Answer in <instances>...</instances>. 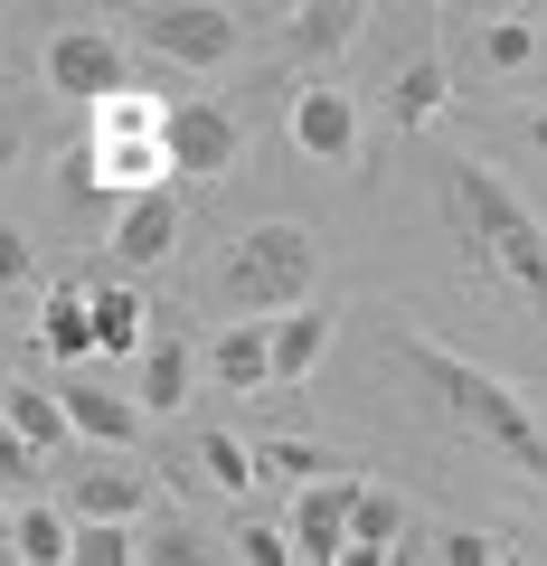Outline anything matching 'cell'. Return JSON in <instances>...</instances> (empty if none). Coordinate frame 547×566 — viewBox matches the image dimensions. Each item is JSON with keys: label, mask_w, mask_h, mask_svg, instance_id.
Returning a JSON list of instances; mask_svg holds the SVG:
<instances>
[{"label": "cell", "mask_w": 547, "mask_h": 566, "mask_svg": "<svg viewBox=\"0 0 547 566\" xmlns=\"http://www.w3.org/2000/svg\"><path fill=\"white\" fill-rule=\"evenodd\" d=\"M143 566H218V538H208L199 520H180V510H170V520L143 538Z\"/></svg>", "instance_id": "24"}, {"label": "cell", "mask_w": 547, "mask_h": 566, "mask_svg": "<svg viewBox=\"0 0 547 566\" xmlns=\"http://www.w3.org/2000/svg\"><path fill=\"white\" fill-rule=\"evenodd\" d=\"M293 151L322 161V170H349V161H359V104H349L340 85L312 76L303 95H293Z\"/></svg>", "instance_id": "8"}, {"label": "cell", "mask_w": 547, "mask_h": 566, "mask_svg": "<svg viewBox=\"0 0 547 566\" xmlns=\"http://www.w3.org/2000/svg\"><path fill=\"white\" fill-rule=\"evenodd\" d=\"M359 20H368L359 0H312V10H293L284 48H293V57H303V66H330V57H340L349 39H359Z\"/></svg>", "instance_id": "19"}, {"label": "cell", "mask_w": 547, "mask_h": 566, "mask_svg": "<svg viewBox=\"0 0 547 566\" xmlns=\"http://www.w3.org/2000/svg\"><path fill=\"white\" fill-rule=\"evenodd\" d=\"M397 359L415 368V387H425L453 424H472L501 463H519V472H538V482H547V424H538V406H528L509 378H491V368L453 359V349L425 340V331H397Z\"/></svg>", "instance_id": "1"}, {"label": "cell", "mask_w": 547, "mask_h": 566, "mask_svg": "<svg viewBox=\"0 0 547 566\" xmlns=\"http://www.w3.org/2000/svg\"><path fill=\"white\" fill-rule=\"evenodd\" d=\"M472 57H482L491 76H528V66H538V20H528V10H491V20L472 29Z\"/></svg>", "instance_id": "20"}, {"label": "cell", "mask_w": 547, "mask_h": 566, "mask_svg": "<svg viewBox=\"0 0 547 566\" xmlns=\"http://www.w3.org/2000/svg\"><path fill=\"white\" fill-rule=\"evenodd\" d=\"M218 303L236 322H284V312H312L322 303V237L293 218H264L245 237H227L218 255Z\"/></svg>", "instance_id": "2"}, {"label": "cell", "mask_w": 547, "mask_h": 566, "mask_svg": "<svg viewBox=\"0 0 547 566\" xmlns=\"http://www.w3.org/2000/svg\"><path fill=\"white\" fill-rule=\"evenodd\" d=\"M340 566H397V557H387V547H368V538H349V547H340Z\"/></svg>", "instance_id": "32"}, {"label": "cell", "mask_w": 547, "mask_h": 566, "mask_svg": "<svg viewBox=\"0 0 547 566\" xmlns=\"http://www.w3.org/2000/svg\"><path fill=\"white\" fill-rule=\"evenodd\" d=\"M293 547H303V566H340V547H349V528H359V482H312L303 501H293Z\"/></svg>", "instance_id": "9"}, {"label": "cell", "mask_w": 547, "mask_h": 566, "mask_svg": "<svg viewBox=\"0 0 547 566\" xmlns=\"http://www.w3.org/2000/svg\"><path fill=\"white\" fill-rule=\"evenodd\" d=\"M133 29H143V48L170 57V66H227L245 20L218 10V0H161V10H133Z\"/></svg>", "instance_id": "4"}, {"label": "cell", "mask_w": 547, "mask_h": 566, "mask_svg": "<svg viewBox=\"0 0 547 566\" xmlns=\"http://www.w3.org/2000/svg\"><path fill=\"white\" fill-rule=\"evenodd\" d=\"M10 444L29 453V463H48L57 444H76V424H66V397L39 378H10Z\"/></svg>", "instance_id": "11"}, {"label": "cell", "mask_w": 547, "mask_h": 566, "mask_svg": "<svg viewBox=\"0 0 547 566\" xmlns=\"http://www.w3.org/2000/svg\"><path fill=\"white\" fill-rule=\"evenodd\" d=\"M434 557H444V566H501L509 547L482 538V528H444V538H434Z\"/></svg>", "instance_id": "30"}, {"label": "cell", "mask_w": 547, "mask_h": 566, "mask_svg": "<svg viewBox=\"0 0 547 566\" xmlns=\"http://www.w3.org/2000/svg\"><path fill=\"white\" fill-rule=\"evenodd\" d=\"M95 142H170V104H151L143 85H123L114 104H95Z\"/></svg>", "instance_id": "23"}, {"label": "cell", "mask_w": 547, "mask_h": 566, "mask_svg": "<svg viewBox=\"0 0 547 566\" xmlns=\"http://www.w3.org/2000/svg\"><path fill=\"white\" fill-rule=\"evenodd\" d=\"M255 463H264V472H284V482H303V491H312V482H340V463H330L322 444H303V434H264Z\"/></svg>", "instance_id": "25"}, {"label": "cell", "mask_w": 547, "mask_h": 566, "mask_svg": "<svg viewBox=\"0 0 547 566\" xmlns=\"http://www.w3.org/2000/svg\"><path fill=\"white\" fill-rule=\"evenodd\" d=\"M66 170H76V189H114V199H151V189L180 180L170 170V142H85Z\"/></svg>", "instance_id": "7"}, {"label": "cell", "mask_w": 547, "mask_h": 566, "mask_svg": "<svg viewBox=\"0 0 547 566\" xmlns=\"http://www.w3.org/2000/svg\"><path fill=\"white\" fill-rule=\"evenodd\" d=\"M199 472H208L218 491H255V482H264V463H255L245 434H199Z\"/></svg>", "instance_id": "26"}, {"label": "cell", "mask_w": 547, "mask_h": 566, "mask_svg": "<svg viewBox=\"0 0 547 566\" xmlns=\"http://www.w3.org/2000/svg\"><path fill=\"white\" fill-rule=\"evenodd\" d=\"M528 142H538V151H547V114H528Z\"/></svg>", "instance_id": "33"}, {"label": "cell", "mask_w": 547, "mask_h": 566, "mask_svg": "<svg viewBox=\"0 0 547 566\" xmlns=\"http://www.w3.org/2000/svg\"><path fill=\"white\" fill-rule=\"evenodd\" d=\"M189 387H199V349H189L180 331H151V349H143V416H180Z\"/></svg>", "instance_id": "16"}, {"label": "cell", "mask_w": 547, "mask_h": 566, "mask_svg": "<svg viewBox=\"0 0 547 566\" xmlns=\"http://www.w3.org/2000/svg\"><path fill=\"white\" fill-rule=\"evenodd\" d=\"M10 566H76V510L20 501L10 510Z\"/></svg>", "instance_id": "17"}, {"label": "cell", "mask_w": 547, "mask_h": 566, "mask_svg": "<svg viewBox=\"0 0 547 566\" xmlns=\"http://www.w3.org/2000/svg\"><path fill=\"white\" fill-rule=\"evenodd\" d=\"M236 161H245V123L227 104H208V95L170 104V170L180 180H227Z\"/></svg>", "instance_id": "6"}, {"label": "cell", "mask_w": 547, "mask_h": 566, "mask_svg": "<svg viewBox=\"0 0 547 566\" xmlns=\"http://www.w3.org/2000/svg\"><path fill=\"white\" fill-rule=\"evenodd\" d=\"M208 368H218L227 397H255V387H274V322H227V340L208 349Z\"/></svg>", "instance_id": "15"}, {"label": "cell", "mask_w": 547, "mask_h": 566, "mask_svg": "<svg viewBox=\"0 0 547 566\" xmlns=\"http://www.w3.org/2000/svg\"><path fill=\"white\" fill-rule=\"evenodd\" d=\"M322 349H330V312H322V303H312V312H284V322H274V387L312 378Z\"/></svg>", "instance_id": "22"}, {"label": "cell", "mask_w": 547, "mask_h": 566, "mask_svg": "<svg viewBox=\"0 0 547 566\" xmlns=\"http://www.w3.org/2000/svg\"><path fill=\"white\" fill-rule=\"evenodd\" d=\"M170 245H180V199H170V189L123 199V218H114V255L123 264H170Z\"/></svg>", "instance_id": "12"}, {"label": "cell", "mask_w": 547, "mask_h": 566, "mask_svg": "<svg viewBox=\"0 0 547 566\" xmlns=\"http://www.w3.org/2000/svg\"><path fill=\"white\" fill-rule=\"evenodd\" d=\"M76 566H143V538L123 520H76Z\"/></svg>", "instance_id": "27"}, {"label": "cell", "mask_w": 547, "mask_h": 566, "mask_svg": "<svg viewBox=\"0 0 547 566\" xmlns=\"http://www.w3.org/2000/svg\"><path fill=\"white\" fill-rule=\"evenodd\" d=\"M349 538L397 547V538H406V501H397V491H359V528H349Z\"/></svg>", "instance_id": "29"}, {"label": "cell", "mask_w": 547, "mask_h": 566, "mask_svg": "<svg viewBox=\"0 0 547 566\" xmlns=\"http://www.w3.org/2000/svg\"><path fill=\"white\" fill-rule=\"evenodd\" d=\"M85 293H95V340H104V359H143V349H151L143 293H133V283H114V274H95Z\"/></svg>", "instance_id": "18"}, {"label": "cell", "mask_w": 547, "mask_h": 566, "mask_svg": "<svg viewBox=\"0 0 547 566\" xmlns=\"http://www.w3.org/2000/svg\"><path fill=\"white\" fill-rule=\"evenodd\" d=\"M0 283H29V237H0Z\"/></svg>", "instance_id": "31"}, {"label": "cell", "mask_w": 547, "mask_h": 566, "mask_svg": "<svg viewBox=\"0 0 547 566\" xmlns=\"http://www.w3.org/2000/svg\"><path fill=\"white\" fill-rule=\"evenodd\" d=\"M501 566H528V557H519V547H509V557H501Z\"/></svg>", "instance_id": "34"}, {"label": "cell", "mask_w": 547, "mask_h": 566, "mask_svg": "<svg viewBox=\"0 0 547 566\" xmlns=\"http://www.w3.org/2000/svg\"><path fill=\"white\" fill-rule=\"evenodd\" d=\"M39 66H48V85L76 95V104H114L123 85H133V57H123L114 29H48Z\"/></svg>", "instance_id": "5"}, {"label": "cell", "mask_w": 547, "mask_h": 566, "mask_svg": "<svg viewBox=\"0 0 547 566\" xmlns=\"http://www.w3.org/2000/svg\"><path fill=\"white\" fill-rule=\"evenodd\" d=\"M151 510V482L143 472H123V463H104V472H76V520H143Z\"/></svg>", "instance_id": "21"}, {"label": "cell", "mask_w": 547, "mask_h": 566, "mask_svg": "<svg viewBox=\"0 0 547 566\" xmlns=\"http://www.w3.org/2000/svg\"><path fill=\"white\" fill-rule=\"evenodd\" d=\"M39 349H48V359H66V368L104 349L95 340V293H85V283H57V293L39 303Z\"/></svg>", "instance_id": "14"}, {"label": "cell", "mask_w": 547, "mask_h": 566, "mask_svg": "<svg viewBox=\"0 0 547 566\" xmlns=\"http://www.w3.org/2000/svg\"><path fill=\"white\" fill-rule=\"evenodd\" d=\"M236 566H303V547L274 520H236Z\"/></svg>", "instance_id": "28"}, {"label": "cell", "mask_w": 547, "mask_h": 566, "mask_svg": "<svg viewBox=\"0 0 547 566\" xmlns=\"http://www.w3.org/2000/svg\"><path fill=\"white\" fill-rule=\"evenodd\" d=\"M453 218H463V237L547 312V227H538V208H528L491 161H453Z\"/></svg>", "instance_id": "3"}, {"label": "cell", "mask_w": 547, "mask_h": 566, "mask_svg": "<svg viewBox=\"0 0 547 566\" xmlns=\"http://www.w3.org/2000/svg\"><path fill=\"white\" fill-rule=\"evenodd\" d=\"M57 397H66V424H76L85 444H104V453L143 444V397H114V387H104V378H85V368L57 387Z\"/></svg>", "instance_id": "10"}, {"label": "cell", "mask_w": 547, "mask_h": 566, "mask_svg": "<svg viewBox=\"0 0 547 566\" xmlns=\"http://www.w3.org/2000/svg\"><path fill=\"white\" fill-rule=\"evenodd\" d=\"M444 57H434V48H415V57L397 66V76H387V133H425L434 114H444Z\"/></svg>", "instance_id": "13"}]
</instances>
